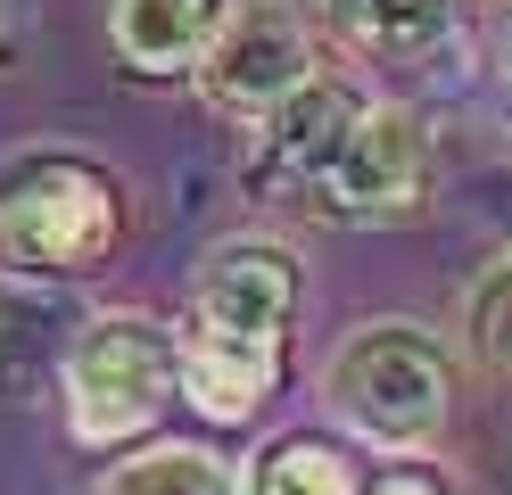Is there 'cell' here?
<instances>
[{
    "label": "cell",
    "mask_w": 512,
    "mask_h": 495,
    "mask_svg": "<svg viewBox=\"0 0 512 495\" xmlns=\"http://www.w3.org/2000/svg\"><path fill=\"white\" fill-rule=\"evenodd\" d=\"M58 388H67V429L100 454L141 446L157 421L174 413L182 396V339L149 314H100L67 339L58 363Z\"/></svg>",
    "instance_id": "3"
},
{
    "label": "cell",
    "mask_w": 512,
    "mask_h": 495,
    "mask_svg": "<svg viewBox=\"0 0 512 495\" xmlns=\"http://www.w3.org/2000/svg\"><path fill=\"white\" fill-rule=\"evenodd\" d=\"M372 99L356 83H339V75H306L281 108L248 132V157H240V182L248 198H265V207H306L314 190H323V174L339 165L347 149V132L364 124Z\"/></svg>",
    "instance_id": "4"
},
{
    "label": "cell",
    "mask_w": 512,
    "mask_h": 495,
    "mask_svg": "<svg viewBox=\"0 0 512 495\" xmlns=\"http://www.w3.org/2000/svg\"><path fill=\"white\" fill-rule=\"evenodd\" d=\"M372 495H463L446 471H430V462H389V471L372 479Z\"/></svg>",
    "instance_id": "14"
},
{
    "label": "cell",
    "mask_w": 512,
    "mask_h": 495,
    "mask_svg": "<svg viewBox=\"0 0 512 495\" xmlns=\"http://www.w3.org/2000/svg\"><path fill=\"white\" fill-rule=\"evenodd\" d=\"M248 495H372V462L339 429H290L256 454Z\"/></svg>",
    "instance_id": "11"
},
{
    "label": "cell",
    "mask_w": 512,
    "mask_h": 495,
    "mask_svg": "<svg viewBox=\"0 0 512 495\" xmlns=\"http://www.w3.org/2000/svg\"><path fill=\"white\" fill-rule=\"evenodd\" d=\"M323 396H331V421L356 446L413 454L455 413V363H446V347L422 322H364L356 339H339Z\"/></svg>",
    "instance_id": "2"
},
{
    "label": "cell",
    "mask_w": 512,
    "mask_h": 495,
    "mask_svg": "<svg viewBox=\"0 0 512 495\" xmlns=\"http://www.w3.org/2000/svg\"><path fill=\"white\" fill-rule=\"evenodd\" d=\"M314 17H323L356 58L413 66L422 50H438L446 25H455V0H314Z\"/></svg>",
    "instance_id": "10"
},
{
    "label": "cell",
    "mask_w": 512,
    "mask_h": 495,
    "mask_svg": "<svg viewBox=\"0 0 512 495\" xmlns=\"http://www.w3.org/2000/svg\"><path fill=\"white\" fill-rule=\"evenodd\" d=\"M422 198H430V132L405 108H364V124L347 132V149L323 174V190L306 198V215L364 231V223L422 215Z\"/></svg>",
    "instance_id": "6"
},
{
    "label": "cell",
    "mask_w": 512,
    "mask_h": 495,
    "mask_svg": "<svg viewBox=\"0 0 512 495\" xmlns=\"http://www.w3.org/2000/svg\"><path fill=\"white\" fill-rule=\"evenodd\" d=\"M232 0H108V42L133 75H199Z\"/></svg>",
    "instance_id": "8"
},
{
    "label": "cell",
    "mask_w": 512,
    "mask_h": 495,
    "mask_svg": "<svg viewBox=\"0 0 512 495\" xmlns=\"http://www.w3.org/2000/svg\"><path fill=\"white\" fill-rule=\"evenodd\" d=\"M17 50V0H0V58Z\"/></svg>",
    "instance_id": "16"
},
{
    "label": "cell",
    "mask_w": 512,
    "mask_h": 495,
    "mask_svg": "<svg viewBox=\"0 0 512 495\" xmlns=\"http://www.w3.org/2000/svg\"><path fill=\"white\" fill-rule=\"evenodd\" d=\"M124 240V182L83 149H25L0 165V281H75Z\"/></svg>",
    "instance_id": "1"
},
{
    "label": "cell",
    "mask_w": 512,
    "mask_h": 495,
    "mask_svg": "<svg viewBox=\"0 0 512 495\" xmlns=\"http://www.w3.org/2000/svg\"><path fill=\"white\" fill-rule=\"evenodd\" d=\"M100 495H240V487L199 446H149L133 462H116V471L100 479Z\"/></svg>",
    "instance_id": "12"
},
{
    "label": "cell",
    "mask_w": 512,
    "mask_h": 495,
    "mask_svg": "<svg viewBox=\"0 0 512 495\" xmlns=\"http://www.w3.org/2000/svg\"><path fill=\"white\" fill-rule=\"evenodd\" d=\"M281 388V347H240V339H182V405L215 421V429H240L265 413V396Z\"/></svg>",
    "instance_id": "9"
},
{
    "label": "cell",
    "mask_w": 512,
    "mask_h": 495,
    "mask_svg": "<svg viewBox=\"0 0 512 495\" xmlns=\"http://www.w3.org/2000/svg\"><path fill=\"white\" fill-rule=\"evenodd\" d=\"M298 314V256L281 240H223L207 248L190 281V330L182 339H240V347H281Z\"/></svg>",
    "instance_id": "7"
},
{
    "label": "cell",
    "mask_w": 512,
    "mask_h": 495,
    "mask_svg": "<svg viewBox=\"0 0 512 495\" xmlns=\"http://www.w3.org/2000/svg\"><path fill=\"white\" fill-rule=\"evenodd\" d=\"M306 75H314V50H306V25H298L290 0H232L223 33H215L207 58H199L207 108L232 116V124H248V132L265 124Z\"/></svg>",
    "instance_id": "5"
},
{
    "label": "cell",
    "mask_w": 512,
    "mask_h": 495,
    "mask_svg": "<svg viewBox=\"0 0 512 495\" xmlns=\"http://www.w3.org/2000/svg\"><path fill=\"white\" fill-rule=\"evenodd\" d=\"M496 58L512 66V0H496Z\"/></svg>",
    "instance_id": "15"
},
{
    "label": "cell",
    "mask_w": 512,
    "mask_h": 495,
    "mask_svg": "<svg viewBox=\"0 0 512 495\" xmlns=\"http://www.w3.org/2000/svg\"><path fill=\"white\" fill-rule=\"evenodd\" d=\"M463 330H471V355L488 372H512V256L488 264L471 281V306H463Z\"/></svg>",
    "instance_id": "13"
}]
</instances>
